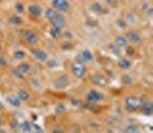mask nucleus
I'll return each mask as SVG.
<instances>
[{"label": "nucleus", "instance_id": "nucleus-46", "mask_svg": "<svg viewBox=\"0 0 153 133\" xmlns=\"http://www.w3.org/2000/svg\"><path fill=\"white\" fill-rule=\"evenodd\" d=\"M1 1H2V0H0V2H1Z\"/></svg>", "mask_w": 153, "mask_h": 133}, {"label": "nucleus", "instance_id": "nucleus-32", "mask_svg": "<svg viewBox=\"0 0 153 133\" xmlns=\"http://www.w3.org/2000/svg\"><path fill=\"white\" fill-rule=\"evenodd\" d=\"M12 75H13L14 77H16V78H19V79H23V78H24V75H23L21 71L17 70V68H16V67L12 69Z\"/></svg>", "mask_w": 153, "mask_h": 133}, {"label": "nucleus", "instance_id": "nucleus-22", "mask_svg": "<svg viewBox=\"0 0 153 133\" xmlns=\"http://www.w3.org/2000/svg\"><path fill=\"white\" fill-rule=\"evenodd\" d=\"M58 14V12L54 9V8L52 7H48L45 9V12H44V16H45L46 18L48 20V21H52L54 17H55V15Z\"/></svg>", "mask_w": 153, "mask_h": 133}, {"label": "nucleus", "instance_id": "nucleus-5", "mask_svg": "<svg viewBox=\"0 0 153 133\" xmlns=\"http://www.w3.org/2000/svg\"><path fill=\"white\" fill-rule=\"evenodd\" d=\"M71 72L76 78H83L86 73V69H85L84 64L74 62L71 65Z\"/></svg>", "mask_w": 153, "mask_h": 133}, {"label": "nucleus", "instance_id": "nucleus-21", "mask_svg": "<svg viewBox=\"0 0 153 133\" xmlns=\"http://www.w3.org/2000/svg\"><path fill=\"white\" fill-rule=\"evenodd\" d=\"M61 33H62V29H60V28H56V26H54V25H52V26L50 28V35H51V37H52L53 39L60 38V37H61Z\"/></svg>", "mask_w": 153, "mask_h": 133}, {"label": "nucleus", "instance_id": "nucleus-26", "mask_svg": "<svg viewBox=\"0 0 153 133\" xmlns=\"http://www.w3.org/2000/svg\"><path fill=\"white\" fill-rule=\"evenodd\" d=\"M24 5H23L22 2H20V1H17L15 2V5H14V10H15L16 14H22L24 13Z\"/></svg>", "mask_w": 153, "mask_h": 133}, {"label": "nucleus", "instance_id": "nucleus-6", "mask_svg": "<svg viewBox=\"0 0 153 133\" xmlns=\"http://www.w3.org/2000/svg\"><path fill=\"white\" fill-rule=\"evenodd\" d=\"M127 39H128V43H131V44H135V45H137L139 44L140 41H142V35H140V32L138 31V30H130V31H128L127 33Z\"/></svg>", "mask_w": 153, "mask_h": 133}, {"label": "nucleus", "instance_id": "nucleus-19", "mask_svg": "<svg viewBox=\"0 0 153 133\" xmlns=\"http://www.w3.org/2000/svg\"><path fill=\"white\" fill-rule=\"evenodd\" d=\"M16 95L19 96V99L22 102L28 101V100L30 99V93H29V91H27V90H24V88H20V90L16 92Z\"/></svg>", "mask_w": 153, "mask_h": 133}, {"label": "nucleus", "instance_id": "nucleus-29", "mask_svg": "<svg viewBox=\"0 0 153 133\" xmlns=\"http://www.w3.org/2000/svg\"><path fill=\"white\" fill-rule=\"evenodd\" d=\"M115 24H116V26H117L119 29H121V30H124V29L127 28V25H128V23H127L123 18H119V20H116Z\"/></svg>", "mask_w": 153, "mask_h": 133}, {"label": "nucleus", "instance_id": "nucleus-38", "mask_svg": "<svg viewBox=\"0 0 153 133\" xmlns=\"http://www.w3.org/2000/svg\"><path fill=\"white\" fill-rule=\"evenodd\" d=\"M106 2H107L109 6H115L117 4V0H106Z\"/></svg>", "mask_w": 153, "mask_h": 133}, {"label": "nucleus", "instance_id": "nucleus-16", "mask_svg": "<svg viewBox=\"0 0 153 133\" xmlns=\"http://www.w3.org/2000/svg\"><path fill=\"white\" fill-rule=\"evenodd\" d=\"M28 12H29V14H31V15H33V16H42L43 13H44L42 7H40L39 5H37V4L30 5V6L28 7Z\"/></svg>", "mask_w": 153, "mask_h": 133}, {"label": "nucleus", "instance_id": "nucleus-36", "mask_svg": "<svg viewBox=\"0 0 153 133\" xmlns=\"http://www.w3.org/2000/svg\"><path fill=\"white\" fill-rule=\"evenodd\" d=\"M120 49H121V48H119V47H116V46L112 47V52H113L115 55H117V56H120V54H121V51H120Z\"/></svg>", "mask_w": 153, "mask_h": 133}, {"label": "nucleus", "instance_id": "nucleus-30", "mask_svg": "<svg viewBox=\"0 0 153 133\" xmlns=\"http://www.w3.org/2000/svg\"><path fill=\"white\" fill-rule=\"evenodd\" d=\"M126 54L128 57H131V56H135L136 54V49H135V47L132 46H127L126 47Z\"/></svg>", "mask_w": 153, "mask_h": 133}, {"label": "nucleus", "instance_id": "nucleus-24", "mask_svg": "<svg viewBox=\"0 0 153 133\" xmlns=\"http://www.w3.org/2000/svg\"><path fill=\"white\" fill-rule=\"evenodd\" d=\"M123 133H142L140 130L135 124H128L123 129Z\"/></svg>", "mask_w": 153, "mask_h": 133}, {"label": "nucleus", "instance_id": "nucleus-11", "mask_svg": "<svg viewBox=\"0 0 153 133\" xmlns=\"http://www.w3.org/2000/svg\"><path fill=\"white\" fill-rule=\"evenodd\" d=\"M79 57L82 59V61L85 63H90L93 61V59H94V56H93V54H92V52L90 51V49H83L81 53H79Z\"/></svg>", "mask_w": 153, "mask_h": 133}, {"label": "nucleus", "instance_id": "nucleus-20", "mask_svg": "<svg viewBox=\"0 0 153 133\" xmlns=\"http://www.w3.org/2000/svg\"><path fill=\"white\" fill-rule=\"evenodd\" d=\"M17 70L21 71L23 75H25V73H28L29 71L31 70V64L28 62H24V61H22V62H20L19 64H17Z\"/></svg>", "mask_w": 153, "mask_h": 133}, {"label": "nucleus", "instance_id": "nucleus-2", "mask_svg": "<svg viewBox=\"0 0 153 133\" xmlns=\"http://www.w3.org/2000/svg\"><path fill=\"white\" fill-rule=\"evenodd\" d=\"M52 8H54L56 12L66 13L70 9V4L68 0H52Z\"/></svg>", "mask_w": 153, "mask_h": 133}, {"label": "nucleus", "instance_id": "nucleus-8", "mask_svg": "<svg viewBox=\"0 0 153 133\" xmlns=\"http://www.w3.org/2000/svg\"><path fill=\"white\" fill-rule=\"evenodd\" d=\"M51 23H52V25H54V26L62 29V28L66 25V17L63 16L62 13H58V14L55 15V17L51 21Z\"/></svg>", "mask_w": 153, "mask_h": 133}, {"label": "nucleus", "instance_id": "nucleus-33", "mask_svg": "<svg viewBox=\"0 0 153 133\" xmlns=\"http://www.w3.org/2000/svg\"><path fill=\"white\" fill-rule=\"evenodd\" d=\"M19 125H20V123H19V121L16 119V118H13L10 122H9V127L13 130V131H15L19 129Z\"/></svg>", "mask_w": 153, "mask_h": 133}, {"label": "nucleus", "instance_id": "nucleus-4", "mask_svg": "<svg viewBox=\"0 0 153 133\" xmlns=\"http://www.w3.org/2000/svg\"><path fill=\"white\" fill-rule=\"evenodd\" d=\"M31 54L39 62H47L48 57H50L48 53L46 51H44V49H42V48H33L31 51Z\"/></svg>", "mask_w": 153, "mask_h": 133}, {"label": "nucleus", "instance_id": "nucleus-28", "mask_svg": "<svg viewBox=\"0 0 153 133\" xmlns=\"http://www.w3.org/2000/svg\"><path fill=\"white\" fill-rule=\"evenodd\" d=\"M124 21L128 23H135L136 21H137V16L135 15L134 13H129V14H127L126 15V18H124Z\"/></svg>", "mask_w": 153, "mask_h": 133}, {"label": "nucleus", "instance_id": "nucleus-1", "mask_svg": "<svg viewBox=\"0 0 153 133\" xmlns=\"http://www.w3.org/2000/svg\"><path fill=\"white\" fill-rule=\"evenodd\" d=\"M140 103H142V100L138 98V96H135V95H129L127 96L126 101H124V107H126V110L129 111V112H134V111H137L140 107Z\"/></svg>", "mask_w": 153, "mask_h": 133}, {"label": "nucleus", "instance_id": "nucleus-3", "mask_svg": "<svg viewBox=\"0 0 153 133\" xmlns=\"http://www.w3.org/2000/svg\"><path fill=\"white\" fill-rule=\"evenodd\" d=\"M86 100L90 103H96V102H100L101 100H104V94L97 91V90H90L86 93Z\"/></svg>", "mask_w": 153, "mask_h": 133}, {"label": "nucleus", "instance_id": "nucleus-37", "mask_svg": "<svg viewBox=\"0 0 153 133\" xmlns=\"http://www.w3.org/2000/svg\"><path fill=\"white\" fill-rule=\"evenodd\" d=\"M54 64H58V61L54 60V59H52V61L48 62V67H50V68H54Z\"/></svg>", "mask_w": 153, "mask_h": 133}, {"label": "nucleus", "instance_id": "nucleus-15", "mask_svg": "<svg viewBox=\"0 0 153 133\" xmlns=\"http://www.w3.org/2000/svg\"><path fill=\"white\" fill-rule=\"evenodd\" d=\"M114 46L119 47V48H123V47H127L128 46V39L126 36H116L114 39Z\"/></svg>", "mask_w": 153, "mask_h": 133}, {"label": "nucleus", "instance_id": "nucleus-34", "mask_svg": "<svg viewBox=\"0 0 153 133\" xmlns=\"http://www.w3.org/2000/svg\"><path fill=\"white\" fill-rule=\"evenodd\" d=\"M61 36L63 37V39H66L67 41L73 39V32L69 31V30H65V31L61 33Z\"/></svg>", "mask_w": 153, "mask_h": 133}, {"label": "nucleus", "instance_id": "nucleus-25", "mask_svg": "<svg viewBox=\"0 0 153 133\" xmlns=\"http://www.w3.org/2000/svg\"><path fill=\"white\" fill-rule=\"evenodd\" d=\"M25 56H27V54H25V52L22 51V49H16L15 52H14V54H13V57L15 60H20V61L24 60Z\"/></svg>", "mask_w": 153, "mask_h": 133}, {"label": "nucleus", "instance_id": "nucleus-45", "mask_svg": "<svg viewBox=\"0 0 153 133\" xmlns=\"http://www.w3.org/2000/svg\"><path fill=\"white\" fill-rule=\"evenodd\" d=\"M1 49H2V45H1V43H0V52H1Z\"/></svg>", "mask_w": 153, "mask_h": 133}, {"label": "nucleus", "instance_id": "nucleus-27", "mask_svg": "<svg viewBox=\"0 0 153 133\" xmlns=\"http://www.w3.org/2000/svg\"><path fill=\"white\" fill-rule=\"evenodd\" d=\"M121 82H122L123 85H131L132 82H134V79H132V77H131L130 75H123L122 78H121Z\"/></svg>", "mask_w": 153, "mask_h": 133}, {"label": "nucleus", "instance_id": "nucleus-18", "mask_svg": "<svg viewBox=\"0 0 153 133\" xmlns=\"http://www.w3.org/2000/svg\"><path fill=\"white\" fill-rule=\"evenodd\" d=\"M8 22L12 25H22L23 24V18L19 14H13L8 17Z\"/></svg>", "mask_w": 153, "mask_h": 133}, {"label": "nucleus", "instance_id": "nucleus-31", "mask_svg": "<svg viewBox=\"0 0 153 133\" xmlns=\"http://www.w3.org/2000/svg\"><path fill=\"white\" fill-rule=\"evenodd\" d=\"M67 110V107L65 106V103H58L56 107H55V112L56 114H61V112H65Z\"/></svg>", "mask_w": 153, "mask_h": 133}, {"label": "nucleus", "instance_id": "nucleus-12", "mask_svg": "<svg viewBox=\"0 0 153 133\" xmlns=\"http://www.w3.org/2000/svg\"><path fill=\"white\" fill-rule=\"evenodd\" d=\"M54 85H55V87H56V88H65V87H67L69 85L68 77H67L66 75H62V76H60L59 78L55 79Z\"/></svg>", "mask_w": 153, "mask_h": 133}, {"label": "nucleus", "instance_id": "nucleus-13", "mask_svg": "<svg viewBox=\"0 0 153 133\" xmlns=\"http://www.w3.org/2000/svg\"><path fill=\"white\" fill-rule=\"evenodd\" d=\"M90 9H91L92 13H94V14H105L106 13V10H105V8L102 7V5L98 2V1H93L91 5H90Z\"/></svg>", "mask_w": 153, "mask_h": 133}, {"label": "nucleus", "instance_id": "nucleus-17", "mask_svg": "<svg viewBox=\"0 0 153 133\" xmlns=\"http://www.w3.org/2000/svg\"><path fill=\"white\" fill-rule=\"evenodd\" d=\"M32 124L29 121H23L22 123H20L19 125V130L22 133H31L32 132Z\"/></svg>", "mask_w": 153, "mask_h": 133}, {"label": "nucleus", "instance_id": "nucleus-23", "mask_svg": "<svg viewBox=\"0 0 153 133\" xmlns=\"http://www.w3.org/2000/svg\"><path fill=\"white\" fill-rule=\"evenodd\" d=\"M92 83L93 84H96V85H99V86H104L105 84H106V79L104 78L102 76H100V75H96V76H92Z\"/></svg>", "mask_w": 153, "mask_h": 133}, {"label": "nucleus", "instance_id": "nucleus-44", "mask_svg": "<svg viewBox=\"0 0 153 133\" xmlns=\"http://www.w3.org/2000/svg\"><path fill=\"white\" fill-rule=\"evenodd\" d=\"M1 25H2V18L0 17V26H1Z\"/></svg>", "mask_w": 153, "mask_h": 133}, {"label": "nucleus", "instance_id": "nucleus-9", "mask_svg": "<svg viewBox=\"0 0 153 133\" xmlns=\"http://www.w3.org/2000/svg\"><path fill=\"white\" fill-rule=\"evenodd\" d=\"M6 101H7L9 106L15 107V108H20L21 104H22V101L19 99V96L16 94H8L6 96Z\"/></svg>", "mask_w": 153, "mask_h": 133}, {"label": "nucleus", "instance_id": "nucleus-39", "mask_svg": "<svg viewBox=\"0 0 153 133\" xmlns=\"http://www.w3.org/2000/svg\"><path fill=\"white\" fill-rule=\"evenodd\" d=\"M52 133H65V131L62 130V129H54V130H52Z\"/></svg>", "mask_w": 153, "mask_h": 133}, {"label": "nucleus", "instance_id": "nucleus-42", "mask_svg": "<svg viewBox=\"0 0 153 133\" xmlns=\"http://www.w3.org/2000/svg\"><path fill=\"white\" fill-rule=\"evenodd\" d=\"M0 133H8V132L6 131V130H4V129H1V127H0Z\"/></svg>", "mask_w": 153, "mask_h": 133}, {"label": "nucleus", "instance_id": "nucleus-14", "mask_svg": "<svg viewBox=\"0 0 153 133\" xmlns=\"http://www.w3.org/2000/svg\"><path fill=\"white\" fill-rule=\"evenodd\" d=\"M139 109L142 110V114L144 115H151L153 111V104L151 101H144L140 103Z\"/></svg>", "mask_w": 153, "mask_h": 133}, {"label": "nucleus", "instance_id": "nucleus-35", "mask_svg": "<svg viewBox=\"0 0 153 133\" xmlns=\"http://www.w3.org/2000/svg\"><path fill=\"white\" fill-rule=\"evenodd\" d=\"M7 59L5 57V56H2V55H0V67H5V65H7Z\"/></svg>", "mask_w": 153, "mask_h": 133}, {"label": "nucleus", "instance_id": "nucleus-10", "mask_svg": "<svg viewBox=\"0 0 153 133\" xmlns=\"http://www.w3.org/2000/svg\"><path fill=\"white\" fill-rule=\"evenodd\" d=\"M117 67L120 68V69H123V70H128V69H130L131 65H132V62H131L130 59H128V57H120L119 60H117Z\"/></svg>", "mask_w": 153, "mask_h": 133}, {"label": "nucleus", "instance_id": "nucleus-7", "mask_svg": "<svg viewBox=\"0 0 153 133\" xmlns=\"http://www.w3.org/2000/svg\"><path fill=\"white\" fill-rule=\"evenodd\" d=\"M23 39L25 43L30 44V45H35L38 41V36L36 35V32H33L32 30H25L23 33Z\"/></svg>", "mask_w": 153, "mask_h": 133}, {"label": "nucleus", "instance_id": "nucleus-41", "mask_svg": "<svg viewBox=\"0 0 153 133\" xmlns=\"http://www.w3.org/2000/svg\"><path fill=\"white\" fill-rule=\"evenodd\" d=\"M33 133H45V131H43L42 129H37V130H35Z\"/></svg>", "mask_w": 153, "mask_h": 133}, {"label": "nucleus", "instance_id": "nucleus-43", "mask_svg": "<svg viewBox=\"0 0 153 133\" xmlns=\"http://www.w3.org/2000/svg\"><path fill=\"white\" fill-rule=\"evenodd\" d=\"M106 133H116L115 131H113V130H107V132Z\"/></svg>", "mask_w": 153, "mask_h": 133}, {"label": "nucleus", "instance_id": "nucleus-40", "mask_svg": "<svg viewBox=\"0 0 153 133\" xmlns=\"http://www.w3.org/2000/svg\"><path fill=\"white\" fill-rule=\"evenodd\" d=\"M4 124H5V119H4V117L0 115V127H2Z\"/></svg>", "mask_w": 153, "mask_h": 133}]
</instances>
